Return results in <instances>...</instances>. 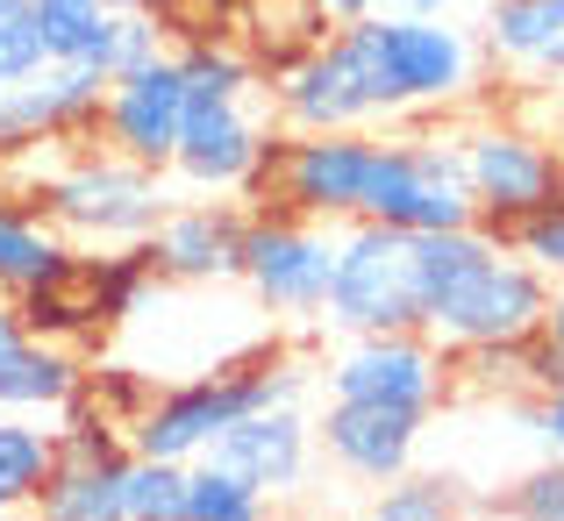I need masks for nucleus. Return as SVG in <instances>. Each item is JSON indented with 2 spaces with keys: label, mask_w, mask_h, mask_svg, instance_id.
I'll list each match as a JSON object with an SVG mask.
<instances>
[{
  "label": "nucleus",
  "mask_w": 564,
  "mask_h": 521,
  "mask_svg": "<svg viewBox=\"0 0 564 521\" xmlns=\"http://www.w3.org/2000/svg\"><path fill=\"white\" fill-rule=\"evenodd\" d=\"M414 250H422V329L443 350L529 344L551 322V272H536L486 221L429 229L414 236Z\"/></svg>",
  "instance_id": "f257e3e1"
},
{
  "label": "nucleus",
  "mask_w": 564,
  "mask_h": 521,
  "mask_svg": "<svg viewBox=\"0 0 564 521\" xmlns=\"http://www.w3.org/2000/svg\"><path fill=\"white\" fill-rule=\"evenodd\" d=\"M358 86L365 122H400V115H429L471 94L479 79V51L457 22H414V14H358V22L322 36Z\"/></svg>",
  "instance_id": "f03ea898"
},
{
  "label": "nucleus",
  "mask_w": 564,
  "mask_h": 521,
  "mask_svg": "<svg viewBox=\"0 0 564 521\" xmlns=\"http://www.w3.org/2000/svg\"><path fill=\"white\" fill-rule=\"evenodd\" d=\"M301 393H307V371L293 365V357H264V365H236V371H215V379L165 386V393L129 422V451L193 465V457H207L215 436H229L243 414L293 408Z\"/></svg>",
  "instance_id": "7ed1b4c3"
},
{
  "label": "nucleus",
  "mask_w": 564,
  "mask_h": 521,
  "mask_svg": "<svg viewBox=\"0 0 564 521\" xmlns=\"http://www.w3.org/2000/svg\"><path fill=\"white\" fill-rule=\"evenodd\" d=\"M322 322L344 329V336L422 329V250H414V229H393V221H344Z\"/></svg>",
  "instance_id": "20e7f679"
},
{
  "label": "nucleus",
  "mask_w": 564,
  "mask_h": 521,
  "mask_svg": "<svg viewBox=\"0 0 564 521\" xmlns=\"http://www.w3.org/2000/svg\"><path fill=\"white\" fill-rule=\"evenodd\" d=\"M165 172L137 165L122 151H79L72 165L43 178V215L72 236V243H151V229L165 221Z\"/></svg>",
  "instance_id": "39448f33"
},
{
  "label": "nucleus",
  "mask_w": 564,
  "mask_h": 521,
  "mask_svg": "<svg viewBox=\"0 0 564 521\" xmlns=\"http://www.w3.org/2000/svg\"><path fill=\"white\" fill-rule=\"evenodd\" d=\"M358 221H393V229H414V236L479 221L471 186H465V165H457V137H422V129L379 137Z\"/></svg>",
  "instance_id": "423d86ee"
},
{
  "label": "nucleus",
  "mask_w": 564,
  "mask_h": 521,
  "mask_svg": "<svg viewBox=\"0 0 564 521\" xmlns=\"http://www.w3.org/2000/svg\"><path fill=\"white\" fill-rule=\"evenodd\" d=\"M457 165H465L479 221L500 236L564 193V158L536 122H465L457 129Z\"/></svg>",
  "instance_id": "0eeeda50"
},
{
  "label": "nucleus",
  "mask_w": 564,
  "mask_h": 521,
  "mask_svg": "<svg viewBox=\"0 0 564 521\" xmlns=\"http://www.w3.org/2000/svg\"><path fill=\"white\" fill-rule=\"evenodd\" d=\"M329 279H336V236L322 221L293 215V207H258L243 236V286L258 293L264 315L286 322H322L329 307Z\"/></svg>",
  "instance_id": "6e6552de"
},
{
  "label": "nucleus",
  "mask_w": 564,
  "mask_h": 521,
  "mask_svg": "<svg viewBox=\"0 0 564 521\" xmlns=\"http://www.w3.org/2000/svg\"><path fill=\"white\" fill-rule=\"evenodd\" d=\"M250 94H186V122H180V186L193 193H243L264 200L272 193V151L279 137L243 108Z\"/></svg>",
  "instance_id": "1a4fd4ad"
},
{
  "label": "nucleus",
  "mask_w": 564,
  "mask_h": 521,
  "mask_svg": "<svg viewBox=\"0 0 564 521\" xmlns=\"http://www.w3.org/2000/svg\"><path fill=\"white\" fill-rule=\"evenodd\" d=\"M329 400H358V408H408L436 414L451 393V350L429 329H379V336H344V350L322 365Z\"/></svg>",
  "instance_id": "9d476101"
},
{
  "label": "nucleus",
  "mask_w": 564,
  "mask_h": 521,
  "mask_svg": "<svg viewBox=\"0 0 564 521\" xmlns=\"http://www.w3.org/2000/svg\"><path fill=\"white\" fill-rule=\"evenodd\" d=\"M372 129H329V137H293L279 129L272 151V200L307 221H358L365 178H372Z\"/></svg>",
  "instance_id": "9b49d317"
},
{
  "label": "nucleus",
  "mask_w": 564,
  "mask_h": 521,
  "mask_svg": "<svg viewBox=\"0 0 564 521\" xmlns=\"http://www.w3.org/2000/svg\"><path fill=\"white\" fill-rule=\"evenodd\" d=\"M180 122H186V65L180 51H158L143 65L115 72L100 94V143L151 172H172L180 158Z\"/></svg>",
  "instance_id": "f8f14e48"
},
{
  "label": "nucleus",
  "mask_w": 564,
  "mask_h": 521,
  "mask_svg": "<svg viewBox=\"0 0 564 521\" xmlns=\"http://www.w3.org/2000/svg\"><path fill=\"white\" fill-rule=\"evenodd\" d=\"M100 94H108V72L65 65V57H51L36 79L0 86V158H22L36 143L100 137Z\"/></svg>",
  "instance_id": "ddd939ff"
},
{
  "label": "nucleus",
  "mask_w": 564,
  "mask_h": 521,
  "mask_svg": "<svg viewBox=\"0 0 564 521\" xmlns=\"http://www.w3.org/2000/svg\"><path fill=\"white\" fill-rule=\"evenodd\" d=\"M243 236L250 215L236 200H172L165 221L151 229V264L158 279L180 286H215V279H243Z\"/></svg>",
  "instance_id": "4468645a"
},
{
  "label": "nucleus",
  "mask_w": 564,
  "mask_h": 521,
  "mask_svg": "<svg viewBox=\"0 0 564 521\" xmlns=\"http://www.w3.org/2000/svg\"><path fill=\"white\" fill-rule=\"evenodd\" d=\"M422 422L429 414H408V408H358V400H329V414L315 422V443L329 451L336 471L365 486H393L414 471V443H422Z\"/></svg>",
  "instance_id": "2eb2a0df"
},
{
  "label": "nucleus",
  "mask_w": 564,
  "mask_h": 521,
  "mask_svg": "<svg viewBox=\"0 0 564 521\" xmlns=\"http://www.w3.org/2000/svg\"><path fill=\"white\" fill-rule=\"evenodd\" d=\"M215 465L243 471L250 486H264V493H293V486L307 479V465H315V428H307L301 400L293 408H264V414H243V422L229 428V436H215Z\"/></svg>",
  "instance_id": "dca6fc26"
},
{
  "label": "nucleus",
  "mask_w": 564,
  "mask_h": 521,
  "mask_svg": "<svg viewBox=\"0 0 564 521\" xmlns=\"http://www.w3.org/2000/svg\"><path fill=\"white\" fill-rule=\"evenodd\" d=\"M65 400H79V365H72V350L29 336L22 307L0 301V408L43 414V408H65Z\"/></svg>",
  "instance_id": "f3484780"
},
{
  "label": "nucleus",
  "mask_w": 564,
  "mask_h": 521,
  "mask_svg": "<svg viewBox=\"0 0 564 521\" xmlns=\"http://www.w3.org/2000/svg\"><path fill=\"white\" fill-rule=\"evenodd\" d=\"M79 243L57 229L43 207L0 200V301H29L43 286H65L79 279Z\"/></svg>",
  "instance_id": "a211bd4d"
},
{
  "label": "nucleus",
  "mask_w": 564,
  "mask_h": 521,
  "mask_svg": "<svg viewBox=\"0 0 564 521\" xmlns=\"http://www.w3.org/2000/svg\"><path fill=\"white\" fill-rule=\"evenodd\" d=\"M36 22H43L51 57L94 65L115 79V22H122V0H36Z\"/></svg>",
  "instance_id": "6ab92c4d"
},
{
  "label": "nucleus",
  "mask_w": 564,
  "mask_h": 521,
  "mask_svg": "<svg viewBox=\"0 0 564 521\" xmlns=\"http://www.w3.org/2000/svg\"><path fill=\"white\" fill-rule=\"evenodd\" d=\"M564 43V0H494L486 14V51L494 65L514 72H543Z\"/></svg>",
  "instance_id": "aec40b11"
},
{
  "label": "nucleus",
  "mask_w": 564,
  "mask_h": 521,
  "mask_svg": "<svg viewBox=\"0 0 564 521\" xmlns=\"http://www.w3.org/2000/svg\"><path fill=\"white\" fill-rule=\"evenodd\" d=\"M36 521H122V465H86V457H57L43 493L29 500Z\"/></svg>",
  "instance_id": "412c9836"
},
{
  "label": "nucleus",
  "mask_w": 564,
  "mask_h": 521,
  "mask_svg": "<svg viewBox=\"0 0 564 521\" xmlns=\"http://www.w3.org/2000/svg\"><path fill=\"white\" fill-rule=\"evenodd\" d=\"M51 471H57V428H36L8 408L0 414V508H29Z\"/></svg>",
  "instance_id": "4be33fe9"
},
{
  "label": "nucleus",
  "mask_w": 564,
  "mask_h": 521,
  "mask_svg": "<svg viewBox=\"0 0 564 521\" xmlns=\"http://www.w3.org/2000/svg\"><path fill=\"white\" fill-rule=\"evenodd\" d=\"M186 521H272V493L250 486L243 471L193 457L186 465Z\"/></svg>",
  "instance_id": "5701e85b"
},
{
  "label": "nucleus",
  "mask_w": 564,
  "mask_h": 521,
  "mask_svg": "<svg viewBox=\"0 0 564 521\" xmlns=\"http://www.w3.org/2000/svg\"><path fill=\"white\" fill-rule=\"evenodd\" d=\"M122 521H186V465L129 457L122 465Z\"/></svg>",
  "instance_id": "b1692460"
},
{
  "label": "nucleus",
  "mask_w": 564,
  "mask_h": 521,
  "mask_svg": "<svg viewBox=\"0 0 564 521\" xmlns=\"http://www.w3.org/2000/svg\"><path fill=\"white\" fill-rule=\"evenodd\" d=\"M358 521H457V486L443 471H408V479L379 486V500Z\"/></svg>",
  "instance_id": "393cba45"
},
{
  "label": "nucleus",
  "mask_w": 564,
  "mask_h": 521,
  "mask_svg": "<svg viewBox=\"0 0 564 521\" xmlns=\"http://www.w3.org/2000/svg\"><path fill=\"white\" fill-rule=\"evenodd\" d=\"M43 65H51V43H43L36 0H0V86L36 79Z\"/></svg>",
  "instance_id": "a878e982"
},
{
  "label": "nucleus",
  "mask_w": 564,
  "mask_h": 521,
  "mask_svg": "<svg viewBox=\"0 0 564 521\" xmlns=\"http://www.w3.org/2000/svg\"><path fill=\"white\" fill-rule=\"evenodd\" d=\"M186 65V94H250L258 86V65H250L243 51H229V43H186L180 51Z\"/></svg>",
  "instance_id": "bb28decb"
},
{
  "label": "nucleus",
  "mask_w": 564,
  "mask_h": 521,
  "mask_svg": "<svg viewBox=\"0 0 564 521\" xmlns=\"http://www.w3.org/2000/svg\"><path fill=\"white\" fill-rule=\"evenodd\" d=\"M508 243L522 250L529 264H536V272H551V279H564V193L557 200H543L536 215H522L508 229Z\"/></svg>",
  "instance_id": "cd10ccee"
},
{
  "label": "nucleus",
  "mask_w": 564,
  "mask_h": 521,
  "mask_svg": "<svg viewBox=\"0 0 564 521\" xmlns=\"http://www.w3.org/2000/svg\"><path fill=\"white\" fill-rule=\"evenodd\" d=\"M508 514L514 521H564V457H551V465H536V471L514 479Z\"/></svg>",
  "instance_id": "c85d7f7f"
},
{
  "label": "nucleus",
  "mask_w": 564,
  "mask_h": 521,
  "mask_svg": "<svg viewBox=\"0 0 564 521\" xmlns=\"http://www.w3.org/2000/svg\"><path fill=\"white\" fill-rule=\"evenodd\" d=\"M94 400H100V408H108V414H115V422H122V428H129V422H137V414H143V408H151V400H158V393H151V386H143V379H137V371H122V365H115V371H100V386H94Z\"/></svg>",
  "instance_id": "c756f323"
},
{
  "label": "nucleus",
  "mask_w": 564,
  "mask_h": 521,
  "mask_svg": "<svg viewBox=\"0 0 564 521\" xmlns=\"http://www.w3.org/2000/svg\"><path fill=\"white\" fill-rule=\"evenodd\" d=\"M158 51H165V43H158V14L122 8V22H115V72L143 65V57H158Z\"/></svg>",
  "instance_id": "7c9ffc66"
},
{
  "label": "nucleus",
  "mask_w": 564,
  "mask_h": 521,
  "mask_svg": "<svg viewBox=\"0 0 564 521\" xmlns=\"http://www.w3.org/2000/svg\"><path fill=\"white\" fill-rule=\"evenodd\" d=\"M536 436H543V443H551V451L564 457V379H557L551 393L536 400Z\"/></svg>",
  "instance_id": "2f4dec72"
},
{
  "label": "nucleus",
  "mask_w": 564,
  "mask_h": 521,
  "mask_svg": "<svg viewBox=\"0 0 564 521\" xmlns=\"http://www.w3.org/2000/svg\"><path fill=\"white\" fill-rule=\"evenodd\" d=\"M307 14H315L322 29H344V22H358V14H372L379 0H301Z\"/></svg>",
  "instance_id": "473e14b6"
},
{
  "label": "nucleus",
  "mask_w": 564,
  "mask_h": 521,
  "mask_svg": "<svg viewBox=\"0 0 564 521\" xmlns=\"http://www.w3.org/2000/svg\"><path fill=\"white\" fill-rule=\"evenodd\" d=\"M457 0H379V14H414V22H451Z\"/></svg>",
  "instance_id": "72a5a7b5"
},
{
  "label": "nucleus",
  "mask_w": 564,
  "mask_h": 521,
  "mask_svg": "<svg viewBox=\"0 0 564 521\" xmlns=\"http://www.w3.org/2000/svg\"><path fill=\"white\" fill-rule=\"evenodd\" d=\"M536 129H543V137L557 143V158H564V86H557V94H543V100H536Z\"/></svg>",
  "instance_id": "f704fd0d"
},
{
  "label": "nucleus",
  "mask_w": 564,
  "mask_h": 521,
  "mask_svg": "<svg viewBox=\"0 0 564 521\" xmlns=\"http://www.w3.org/2000/svg\"><path fill=\"white\" fill-rule=\"evenodd\" d=\"M543 336L564 350V279H551V322H543Z\"/></svg>",
  "instance_id": "c9c22d12"
},
{
  "label": "nucleus",
  "mask_w": 564,
  "mask_h": 521,
  "mask_svg": "<svg viewBox=\"0 0 564 521\" xmlns=\"http://www.w3.org/2000/svg\"><path fill=\"white\" fill-rule=\"evenodd\" d=\"M543 72H551V79H564V43H557V57H551V65H543Z\"/></svg>",
  "instance_id": "e433bc0d"
},
{
  "label": "nucleus",
  "mask_w": 564,
  "mask_h": 521,
  "mask_svg": "<svg viewBox=\"0 0 564 521\" xmlns=\"http://www.w3.org/2000/svg\"><path fill=\"white\" fill-rule=\"evenodd\" d=\"M0 521H14V508H0Z\"/></svg>",
  "instance_id": "4c0bfd02"
}]
</instances>
